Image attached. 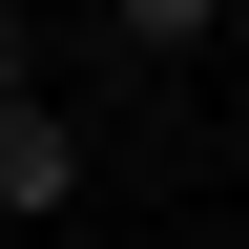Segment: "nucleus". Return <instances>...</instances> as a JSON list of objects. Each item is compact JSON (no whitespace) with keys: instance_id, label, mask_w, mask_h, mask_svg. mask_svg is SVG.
<instances>
[{"instance_id":"f257e3e1","label":"nucleus","mask_w":249,"mask_h":249,"mask_svg":"<svg viewBox=\"0 0 249 249\" xmlns=\"http://www.w3.org/2000/svg\"><path fill=\"white\" fill-rule=\"evenodd\" d=\"M83 187V145H62V104H0V208H62Z\"/></svg>"},{"instance_id":"f03ea898","label":"nucleus","mask_w":249,"mask_h":249,"mask_svg":"<svg viewBox=\"0 0 249 249\" xmlns=\"http://www.w3.org/2000/svg\"><path fill=\"white\" fill-rule=\"evenodd\" d=\"M124 42H208V21H229V0H104Z\"/></svg>"}]
</instances>
